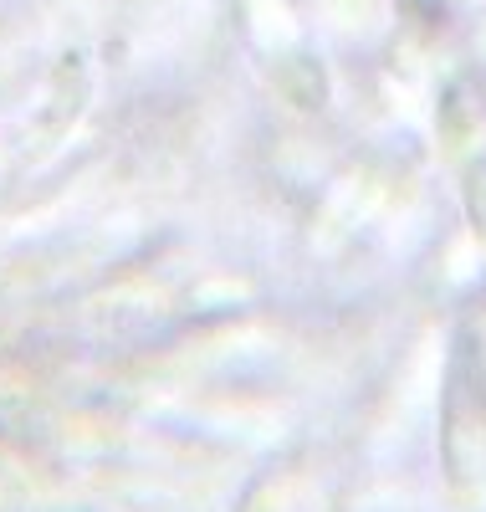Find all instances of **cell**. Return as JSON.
Returning <instances> with one entry per match:
<instances>
[{"label": "cell", "mask_w": 486, "mask_h": 512, "mask_svg": "<svg viewBox=\"0 0 486 512\" xmlns=\"http://www.w3.org/2000/svg\"><path fill=\"white\" fill-rule=\"evenodd\" d=\"M466 210H471V221H476V231L486 241V159H476L466 169Z\"/></svg>", "instance_id": "7a4b0ae2"}, {"label": "cell", "mask_w": 486, "mask_h": 512, "mask_svg": "<svg viewBox=\"0 0 486 512\" xmlns=\"http://www.w3.org/2000/svg\"><path fill=\"white\" fill-rule=\"evenodd\" d=\"M440 466L456 492L486 482V349L471 328L451 338L440 379Z\"/></svg>", "instance_id": "6da1fadb"}]
</instances>
